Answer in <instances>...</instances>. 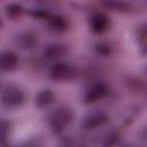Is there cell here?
I'll list each match as a JSON object with an SVG mask.
<instances>
[{
    "instance_id": "13",
    "label": "cell",
    "mask_w": 147,
    "mask_h": 147,
    "mask_svg": "<svg viewBox=\"0 0 147 147\" xmlns=\"http://www.w3.org/2000/svg\"><path fill=\"white\" fill-rule=\"evenodd\" d=\"M124 85L127 91H130L134 95H145L146 94V82L139 76L136 75H126L124 77Z\"/></svg>"
},
{
    "instance_id": "11",
    "label": "cell",
    "mask_w": 147,
    "mask_h": 147,
    "mask_svg": "<svg viewBox=\"0 0 147 147\" xmlns=\"http://www.w3.org/2000/svg\"><path fill=\"white\" fill-rule=\"evenodd\" d=\"M100 5L102 8L117 14L136 13L132 1H127V0H101Z\"/></svg>"
},
{
    "instance_id": "7",
    "label": "cell",
    "mask_w": 147,
    "mask_h": 147,
    "mask_svg": "<svg viewBox=\"0 0 147 147\" xmlns=\"http://www.w3.org/2000/svg\"><path fill=\"white\" fill-rule=\"evenodd\" d=\"M70 52V48L64 42H49L42 48V57L46 61L55 62L65 57Z\"/></svg>"
},
{
    "instance_id": "8",
    "label": "cell",
    "mask_w": 147,
    "mask_h": 147,
    "mask_svg": "<svg viewBox=\"0 0 147 147\" xmlns=\"http://www.w3.org/2000/svg\"><path fill=\"white\" fill-rule=\"evenodd\" d=\"M14 44L17 48L25 51V52H30V51H33L34 48H37V46L39 44V38L34 31L24 30V31L18 32L14 37Z\"/></svg>"
},
{
    "instance_id": "6",
    "label": "cell",
    "mask_w": 147,
    "mask_h": 147,
    "mask_svg": "<svg viewBox=\"0 0 147 147\" xmlns=\"http://www.w3.org/2000/svg\"><path fill=\"white\" fill-rule=\"evenodd\" d=\"M88 28L94 34H103L111 29V20L106 13L94 11L88 16Z\"/></svg>"
},
{
    "instance_id": "5",
    "label": "cell",
    "mask_w": 147,
    "mask_h": 147,
    "mask_svg": "<svg viewBox=\"0 0 147 147\" xmlns=\"http://www.w3.org/2000/svg\"><path fill=\"white\" fill-rule=\"evenodd\" d=\"M109 121V115L106 110L100 108H94L87 111L80 122V129L85 132H91L96 129L102 127Z\"/></svg>"
},
{
    "instance_id": "4",
    "label": "cell",
    "mask_w": 147,
    "mask_h": 147,
    "mask_svg": "<svg viewBox=\"0 0 147 147\" xmlns=\"http://www.w3.org/2000/svg\"><path fill=\"white\" fill-rule=\"evenodd\" d=\"M109 94H110V87L106 82L94 80L85 90L83 94V103L86 106L95 105L105 100Z\"/></svg>"
},
{
    "instance_id": "21",
    "label": "cell",
    "mask_w": 147,
    "mask_h": 147,
    "mask_svg": "<svg viewBox=\"0 0 147 147\" xmlns=\"http://www.w3.org/2000/svg\"><path fill=\"white\" fill-rule=\"evenodd\" d=\"M2 26H3V21H2V18L0 17V30L2 29Z\"/></svg>"
},
{
    "instance_id": "1",
    "label": "cell",
    "mask_w": 147,
    "mask_h": 147,
    "mask_svg": "<svg viewBox=\"0 0 147 147\" xmlns=\"http://www.w3.org/2000/svg\"><path fill=\"white\" fill-rule=\"evenodd\" d=\"M74 111L68 105H59L47 116V125L54 136H61L71 124Z\"/></svg>"
},
{
    "instance_id": "9",
    "label": "cell",
    "mask_w": 147,
    "mask_h": 147,
    "mask_svg": "<svg viewBox=\"0 0 147 147\" xmlns=\"http://www.w3.org/2000/svg\"><path fill=\"white\" fill-rule=\"evenodd\" d=\"M20 65V56L10 49L0 51V72H13Z\"/></svg>"
},
{
    "instance_id": "18",
    "label": "cell",
    "mask_w": 147,
    "mask_h": 147,
    "mask_svg": "<svg viewBox=\"0 0 147 147\" xmlns=\"http://www.w3.org/2000/svg\"><path fill=\"white\" fill-rule=\"evenodd\" d=\"M121 138H122V132L118 129H113L110 131H108L101 141V145L103 146H116L121 142Z\"/></svg>"
},
{
    "instance_id": "2",
    "label": "cell",
    "mask_w": 147,
    "mask_h": 147,
    "mask_svg": "<svg viewBox=\"0 0 147 147\" xmlns=\"http://www.w3.org/2000/svg\"><path fill=\"white\" fill-rule=\"evenodd\" d=\"M26 100L24 90L16 84H7L0 91V106L7 111L20 109Z\"/></svg>"
},
{
    "instance_id": "16",
    "label": "cell",
    "mask_w": 147,
    "mask_h": 147,
    "mask_svg": "<svg viewBox=\"0 0 147 147\" xmlns=\"http://www.w3.org/2000/svg\"><path fill=\"white\" fill-rule=\"evenodd\" d=\"M25 13L24 7L18 2H9L5 7V14L6 17L9 21H17L20 20Z\"/></svg>"
},
{
    "instance_id": "14",
    "label": "cell",
    "mask_w": 147,
    "mask_h": 147,
    "mask_svg": "<svg viewBox=\"0 0 147 147\" xmlns=\"http://www.w3.org/2000/svg\"><path fill=\"white\" fill-rule=\"evenodd\" d=\"M133 37L138 45L140 55L145 56L146 49H147V47H146V42H147V25H146V23H141L134 28Z\"/></svg>"
},
{
    "instance_id": "3",
    "label": "cell",
    "mask_w": 147,
    "mask_h": 147,
    "mask_svg": "<svg viewBox=\"0 0 147 147\" xmlns=\"http://www.w3.org/2000/svg\"><path fill=\"white\" fill-rule=\"evenodd\" d=\"M51 80L56 83H67L76 79L79 76V70L74 64L65 61H55L48 71Z\"/></svg>"
},
{
    "instance_id": "12",
    "label": "cell",
    "mask_w": 147,
    "mask_h": 147,
    "mask_svg": "<svg viewBox=\"0 0 147 147\" xmlns=\"http://www.w3.org/2000/svg\"><path fill=\"white\" fill-rule=\"evenodd\" d=\"M56 101V93L48 87L41 88L34 96V106L38 109H47Z\"/></svg>"
},
{
    "instance_id": "15",
    "label": "cell",
    "mask_w": 147,
    "mask_h": 147,
    "mask_svg": "<svg viewBox=\"0 0 147 147\" xmlns=\"http://www.w3.org/2000/svg\"><path fill=\"white\" fill-rule=\"evenodd\" d=\"M92 49H93L94 54H96L98 56H101V57H110L116 52L115 45L108 40H100V41L94 42L92 46Z\"/></svg>"
},
{
    "instance_id": "10",
    "label": "cell",
    "mask_w": 147,
    "mask_h": 147,
    "mask_svg": "<svg viewBox=\"0 0 147 147\" xmlns=\"http://www.w3.org/2000/svg\"><path fill=\"white\" fill-rule=\"evenodd\" d=\"M46 26L49 32L62 34L70 29V21L68 17L61 14H52V16L46 21Z\"/></svg>"
},
{
    "instance_id": "20",
    "label": "cell",
    "mask_w": 147,
    "mask_h": 147,
    "mask_svg": "<svg viewBox=\"0 0 147 147\" xmlns=\"http://www.w3.org/2000/svg\"><path fill=\"white\" fill-rule=\"evenodd\" d=\"M41 145V142H39L38 140H36V139H31V140H26V141H24L23 144H22V146H40Z\"/></svg>"
},
{
    "instance_id": "19",
    "label": "cell",
    "mask_w": 147,
    "mask_h": 147,
    "mask_svg": "<svg viewBox=\"0 0 147 147\" xmlns=\"http://www.w3.org/2000/svg\"><path fill=\"white\" fill-rule=\"evenodd\" d=\"M28 15L33 18V20H37V21H41V22H46L51 16H52V13L47 9V8H44V7H36V8H32L28 11Z\"/></svg>"
},
{
    "instance_id": "17",
    "label": "cell",
    "mask_w": 147,
    "mask_h": 147,
    "mask_svg": "<svg viewBox=\"0 0 147 147\" xmlns=\"http://www.w3.org/2000/svg\"><path fill=\"white\" fill-rule=\"evenodd\" d=\"M11 129V123L8 119L0 118V146H7L9 144Z\"/></svg>"
}]
</instances>
